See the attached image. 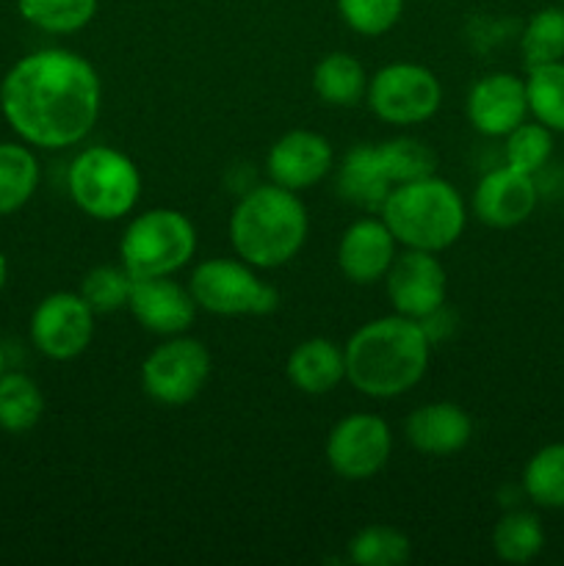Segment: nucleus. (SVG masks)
Instances as JSON below:
<instances>
[{
	"mask_svg": "<svg viewBox=\"0 0 564 566\" xmlns=\"http://www.w3.org/2000/svg\"><path fill=\"white\" fill-rule=\"evenodd\" d=\"M103 83L83 55L64 48L36 50L0 83V111L25 144L61 149L83 142L97 125Z\"/></svg>",
	"mask_w": 564,
	"mask_h": 566,
	"instance_id": "f257e3e1",
	"label": "nucleus"
},
{
	"mask_svg": "<svg viewBox=\"0 0 564 566\" xmlns=\"http://www.w3.org/2000/svg\"><path fill=\"white\" fill-rule=\"evenodd\" d=\"M346 381L368 398H398L429 370L431 337L420 321L385 315L359 326L343 346Z\"/></svg>",
	"mask_w": 564,
	"mask_h": 566,
	"instance_id": "f03ea898",
	"label": "nucleus"
},
{
	"mask_svg": "<svg viewBox=\"0 0 564 566\" xmlns=\"http://www.w3.org/2000/svg\"><path fill=\"white\" fill-rule=\"evenodd\" d=\"M307 208L296 191L269 182L243 193L230 213V243L243 263L260 271L280 269L307 241Z\"/></svg>",
	"mask_w": 564,
	"mask_h": 566,
	"instance_id": "7ed1b4c3",
	"label": "nucleus"
},
{
	"mask_svg": "<svg viewBox=\"0 0 564 566\" xmlns=\"http://www.w3.org/2000/svg\"><path fill=\"white\" fill-rule=\"evenodd\" d=\"M379 216L401 247L435 254L453 247L468 224L462 193L437 175L393 186Z\"/></svg>",
	"mask_w": 564,
	"mask_h": 566,
	"instance_id": "20e7f679",
	"label": "nucleus"
},
{
	"mask_svg": "<svg viewBox=\"0 0 564 566\" xmlns=\"http://www.w3.org/2000/svg\"><path fill=\"white\" fill-rule=\"evenodd\" d=\"M66 188L88 219L119 221L142 197V171L122 149L86 147L72 158Z\"/></svg>",
	"mask_w": 564,
	"mask_h": 566,
	"instance_id": "39448f33",
	"label": "nucleus"
},
{
	"mask_svg": "<svg viewBox=\"0 0 564 566\" xmlns=\"http://www.w3.org/2000/svg\"><path fill=\"white\" fill-rule=\"evenodd\" d=\"M197 227L175 208H149L130 219L119 238V263L133 276H171L191 263Z\"/></svg>",
	"mask_w": 564,
	"mask_h": 566,
	"instance_id": "423d86ee",
	"label": "nucleus"
},
{
	"mask_svg": "<svg viewBox=\"0 0 564 566\" xmlns=\"http://www.w3.org/2000/svg\"><path fill=\"white\" fill-rule=\"evenodd\" d=\"M199 310L224 318L236 315H271L280 307V291L254 274V265L241 258H210L194 265L188 280Z\"/></svg>",
	"mask_w": 564,
	"mask_h": 566,
	"instance_id": "0eeeda50",
	"label": "nucleus"
},
{
	"mask_svg": "<svg viewBox=\"0 0 564 566\" xmlns=\"http://www.w3.org/2000/svg\"><path fill=\"white\" fill-rule=\"evenodd\" d=\"M365 103L376 119L396 127L420 125L442 105V86L435 72L412 61H396L368 77Z\"/></svg>",
	"mask_w": 564,
	"mask_h": 566,
	"instance_id": "6e6552de",
	"label": "nucleus"
},
{
	"mask_svg": "<svg viewBox=\"0 0 564 566\" xmlns=\"http://www.w3.org/2000/svg\"><path fill=\"white\" fill-rule=\"evenodd\" d=\"M208 346L194 337L175 335L155 346L142 363V390L164 407H186L210 379Z\"/></svg>",
	"mask_w": 564,
	"mask_h": 566,
	"instance_id": "1a4fd4ad",
	"label": "nucleus"
},
{
	"mask_svg": "<svg viewBox=\"0 0 564 566\" xmlns=\"http://www.w3.org/2000/svg\"><path fill=\"white\" fill-rule=\"evenodd\" d=\"M393 434L385 418L354 412L337 420L326 434V462L346 481H368L390 462Z\"/></svg>",
	"mask_w": 564,
	"mask_h": 566,
	"instance_id": "9d476101",
	"label": "nucleus"
},
{
	"mask_svg": "<svg viewBox=\"0 0 564 566\" xmlns=\"http://www.w3.org/2000/svg\"><path fill=\"white\" fill-rule=\"evenodd\" d=\"M94 337V310L81 293L59 291L39 302L31 315V340L48 359L81 357Z\"/></svg>",
	"mask_w": 564,
	"mask_h": 566,
	"instance_id": "9b49d317",
	"label": "nucleus"
},
{
	"mask_svg": "<svg viewBox=\"0 0 564 566\" xmlns=\"http://www.w3.org/2000/svg\"><path fill=\"white\" fill-rule=\"evenodd\" d=\"M385 287L398 315L426 321L440 313L442 302H446V269L435 252L407 249V252L396 254L393 265L387 269Z\"/></svg>",
	"mask_w": 564,
	"mask_h": 566,
	"instance_id": "f8f14e48",
	"label": "nucleus"
},
{
	"mask_svg": "<svg viewBox=\"0 0 564 566\" xmlns=\"http://www.w3.org/2000/svg\"><path fill=\"white\" fill-rule=\"evenodd\" d=\"M540 202V188L536 177L523 175L512 166H498L490 169L473 188V213L481 224L492 230H512L531 219Z\"/></svg>",
	"mask_w": 564,
	"mask_h": 566,
	"instance_id": "ddd939ff",
	"label": "nucleus"
},
{
	"mask_svg": "<svg viewBox=\"0 0 564 566\" xmlns=\"http://www.w3.org/2000/svg\"><path fill=\"white\" fill-rule=\"evenodd\" d=\"M335 164L330 138L315 130H288L271 144L265 155V169L271 182L288 188V191H304L324 180Z\"/></svg>",
	"mask_w": 564,
	"mask_h": 566,
	"instance_id": "4468645a",
	"label": "nucleus"
},
{
	"mask_svg": "<svg viewBox=\"0 0 564 566\" xmlns=\"http://www.w3.org/2000/svg\"><path fill=\"white\" fill-rule=\"evenodd\" d=\"M127 310L142 324V329L160 337H175L191 329L199 307L191 291L171 276H133Z\"/></svg>",
	"mask_w": 564,
	"mask_h": 566,
	"instance_id": "2eb2a0df",
	"label": "nucleus"
},
{
	"mask_svg": "<svg viewBox=\"0 0 564 566\" xmlns=\"http://www.w3.org/2000/svg\"><path fill=\"white\" fill-rule=\"evenodd\" d=\"M464 111L476 133L487 138H506L529 116L525 81L512 72H490L473 83Z\"/></svg>",
	"mask_w": 564,
	"mask_h": 566,
	"instance_id": "dca6fc26",
	"label": "nucleus"
},
{
	"mask_svg": "<svg viewBox=\"0 0 564 566\" xmlns=\"http://www.w3.org/2000/svg\"><path fill=\"white\" fill-rule=\"evenodd\" d=\"M398 241L390 227L374 216L352 221L337 241V269L352 285H374L385 280L396 260Z\"/></svg>",
	"mask_w": 564,
	"mask_h": 566,
	"instance_id": "f3484780",
	"label": "nucleus"
},
{
	"mask_svg": "<svg viewBox=\"0 0 564 566\" xmlns=\"http://www.w3.org/2000/svg\"><path fill=\"white\" fill-rule=\"evenodd\" d=\"M407 442L424 457H453L473 437V420L459 403L431 401L415 409L404 423Z\"/></svg>",
	"mask_w": 564,
	"mask_h": 566,
	"instance_id": "a211bd4d",
	"label": "nucleus"
},
{
	"mask_svg": "<svg viewBox=\"0 0 564 566\" xmlns=\"http://www.w3.org/2000/svg\"><path fill=\"white\" fill-rule=\"evenodd\" d=\"M285 374L304 396H326L346 379V357L330 337H307L288 354Z\"/></svg>",
	"mask_w": 564,
	"mask_h": 566,
	"instance_id": "6ab92c4d",
	"label": "nucleus"
},
{
	"mask_svg": "<svg viewBox=\"0 0 564 566\" xmlns=\"http://www.w3.org/2000/svg\"><path fill=\"white\" fill-rule=\"evenodd\" d=\"M335 188L343 202L379 213L393 182L387 180L385 169H382L376 144H357L354 149H348L346 158L337 166Z\"/></svg>",
	"mask_w": 564,
	"mask_h": 566,
	"instance_id": "aec40b11",
	"label": "nucleus"
},
{
	"mask_svg": "<svg viewBox=\"0 0 564 566\" xmlns=\"http://www.w3.org/2000/svg\"><path fill=\"white\" fill-rule=\"evenodd\" d=\"M313 92L332 108H354L368 92V72L357 55L335 50L313 66Z\"/></svg>",
	"mask_w": 564,
	"mask_h": 566,
	"instance_id": "412c9836",
	"label": "nucleus"
},
{
	"mask_svg": "<svg viewBox=\"0 0 564 566\" xmlns=\"http://www.w3.org/2000/svg\"><path fill=\"white\" fill-rule=\"evenodd\" d=\"M39 186V160L28 147L0 142V216H11L33 197Z\"/></svg>",
	"mask_w": 564,
	"mask_h": 566,
	"instance_id": "4be33fe9",
	"label": "nucleus"
},
{
	"mask_svg": "<svg viewBox=\"0 0 564 566\" xmlns=\"http://www.w3.org/2000/svg\"><path fill=\"white\" fill-rule=\"evenodd\" d=\"M545 547V528L536 514L523 512H509L492 528V551L501 562L506 564H529Z\"/></svg>",
	"mask_w": 564,
	"mask_h": 566,
	"instance_id": "5701e85b",
	"label": "nucleus"
},
{
	"mask_svg": "<svg viewBox=\"0 0 564 566\" xmlns=\"http://www.w3.org/2000/svg\"><path fill=\"white\" fill-rule=\"evenodd\" d=\"M44 396L36 381L25 374L0 376V429L25 434L42 420Z\"/></svg>",
	"mask_w": 564,
	"mask_h": 566,
	"instance_id": "b1692460",
	"label": "nucleus"
},
{
	"mask_svg": "<svg viewBox=\"0 0 564 566\" xmlns=\"http://www.w3.org/2000/svg\"><path fill=\"white\" fill-rule=\"evenodd\" d=\"M523 492L540 509H564V442L542 446L523 468Z\"/></svg>",
	"mask_w": 564,
	"mask_h": 566,
	"instance_id": "393cba45",
	"label": "nucleus"
},
{
	"mask_svg": "<svg viewBox=\"0 0 564 566\" xmlns=\"http://www.w3.org/2000/svg\"><path fill=\"white\" fill-rule=\"evenodd\" d=\"M346 553L357 566H404L412 558V542L393 525H365L352 536Z\"/></svg>",
	"mask_w": 564,
	"mask_h": 566,
	"instance_id": "a878e982",
	"label": "nucleus"
},
{
	"mask_svg": "<svg viewBox=\"0 0 564 566\" xmlns=\"http://www.w3.org/2000/svg\"><path fill=\"white\" fill-rule=\"evenodd\" d=\"M529 114L553 133H564V61L531 66L525 77Z\"/></svg>",
	"mask_w": 564,
	"mask_h": 566,
	"instance_id": "bb28decb",
	"label": "nucleus"
},
{
	"mask_svg": "<svg viewBox=\"0 0 564 566\" xmlns=\"http://www.w3.org/2000/svg\"><path fill=\"white\" fill-rule=\"evenodd\" d=\"M520 53H523L529 70L564 61V9L545 6V9L534 11L520 36Z\"/></svg>",
	"mask_w": 564,
	"mask_h": 566,
	"instance_id": "cd10ccee",
	"label": "nucleus"
},
{
	"mask_svg": "<svg viewBox=\"0 0 564 566\" xmlns=\"http://www.w3.org/2000/svg\"><path fill=\"white\" fill-rule=\"evenodd\" d=\"M376 153H379L382 169H385L387 180H390L393 186L437 175L435 149L412 136L387 138V142L376 144Z\"/></svg>",
	"mask_w": 564,
	"mask_h": 566,
	"instance_id": "c85d7f7f",
	"label": "nucleus"
},
{
	"mask_svg": "<svg viewBox=\"0 0 564 566\" xmlns=\"http://www.w3.org/2000/svg\"><path fill=\"white\" fill-rule=\"evenodd\" d=\"M25 22L48 33H75L97 14V0H17Z\"/></svg>",
	"mask_w": 564,
	"mask_h": 566,
	"instance_id": "c756f323",
	"label": "nucleus"
},
{
	"mask_svg": "<svg viewBox=\"0 0 564 566\" xmlns=\"http://www.w3.org/2000/svg\"><path fill=\"white\" fill-rule=\"evenodd\" d=\"M553 155V130H547L542 122H529L514 127L506 136V147H503V160L512 169L523 171V175L536 177L547 166Z\"/></svg>",
	"mask_w": 564,
	"mask_h": 566,
	"instance_id": "7c9ffc66",
	"label": "nucleus"
},
{
	"mask_svg": "<svg viewBox=\"0 0 564 566\" xmlns=\"http://www.w3.org/2000/svg\"><path fill=\"white\" fill-rule=\"evenodd\" d=\"M133 274L125 265H94L81 282V296L86 298L94 315H111L127 307Z\"/></svg>",
	"mask_w": 564,
	"mask_h": 566,
	"instance_id": "2f4dec72",
	"label": "nucleus"
},
{
	"mask_svg": "<svg viewBox=\"0 0 564 566\" xmlns=\"http://www.w3.org/2000/svg\"><path fill=\"white\" fill-rule=\"evenodd\" d=\"M341 20L359 36H385L398 25L404 0H335Z\"/></svg>",
	"mask_w": 564,
	"mask_h": 566,
	"instance_id": "473e14b6",
	"label": "nucleus"
},
{
	"mask_svg": "<svg viewBox=\"0 0 564 566\" xmlns=\"http://www.w3.org/2000/svg\"><path fill=\"white\" fill-rule=\"evenodd\" d=\"M6 276H9V263H6V254L0 252V293L6 287Z\"/></svg>",
	"mask_w": 564,
	"mask_h": 566,
	"instance_id": "72a5a7b5",
	"label": "nucleus"
},
{
	"mask_svg": "<svg viewBox=\"0 0 564 566\" xmlns=\"http://www.w3.org/2000/svg\"><path fill=\"white\" fill-rule=\"evenodd\" d=\"M3 368H6V354L3 348H0V376H3Z\"/></svg>",
	"mask_w": 564,
	"mask_h": 566,
	"instance_id": "f704fd0d",
	"label": "nucleus"
}]
</instances>
